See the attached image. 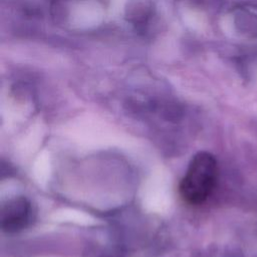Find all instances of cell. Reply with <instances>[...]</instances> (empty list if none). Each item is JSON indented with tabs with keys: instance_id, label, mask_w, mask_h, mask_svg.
Here are the masks:
<instances>
[{
	"instance_id": "cell-2",
	"label": "cell",
	"mask_w": 257,
	"mask_h": 257,
	"mask_svg": "<svg viewBox=\"0 0 257 257\" xmlns=\"http://www.w3.org/2000/svg\"><path fill=\"white\" fill-rule=\"evenodd\" d=\"M33 209L25 197H14L1 207V228L6 233L19 232L30 225Z\"/></svg>"
},
{
	"instance_id": "cell-3",
	"label": "cell",
	"mask_w": 257,
	"mask_h": 257,
	"mask_svg": "<svg viewBox=\"0 0 257 257\" xmlns=\"http://www.w3.org/2000/svg\"><path fill=\"white\" fill-rule=\"evenodd\" d=\"M153 10L150 0H131L125 8L126 19L136 26L144 27L152 17Z\"/></svg>"
},
{
	"instance_id": "cell-1",
	"label": "cell",
	"mask_w": 257,
	"mask_h": 257,
	"mask_svg": "<svg viewBox=\"0 0 257 257\" xmlns=\"http://www.w3.org/2000/svg\"><path fill=\"white\" fill-rule=\"evenodd\" d=\"M218 179V163L209 152H199L191 160L180 182L182 199L191 205L204 203L212 194Z\"/></svg>"
}]
</instances>
